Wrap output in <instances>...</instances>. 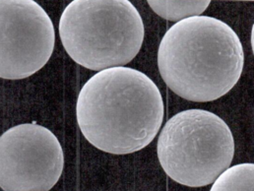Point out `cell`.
Wrapping results in <instances>:
<instances>
[{"label":"cell","instance_id":"obj_1","mask_svg":"<svg viewBox=\"0 0 254 191\" xmlns=\"http://www.w3.org/2000/svg\"><path fill=\"white\" fill-rule=\"evenodd\" d=\"M164 101L154 81L126 66L99 71L82 87L76 105L79 128L94 147L127 155L147 147L164 120Z\"/></svg>","mask_w":254,"mask_h":191},{"label":"cell","instance_id":"obj_2","mask_svg":"<svg viewBox=\"0 0 254 191\" xmlns=\"http://www.w3.org/2000/svg\"><path fill=\"white\" fill-rule=\"evenodd\" d=\"M245 53L227 23L195 16L173 25L158 50V67L167 86L190 102L216 101L239 82Z\"/></svg>","mask_w":254,"mask_h":191},{"label":"cell","instance_id":"obj_8","mask_svg":"<svg viewBox=\"0 0 254 191\" xmlns=\"http://www.w3.org/2000/svg\"><path fill=\"white\" fill-rule=\"evenodd\" d=\"M254 191V165L239 164L226 169L213 183L211 191Z\"/></svg>","mask_w":254,"mask_h":191},{"label":"cell","instance_id":"obj_6","mask_svg":"<svg viewBox=\"0 0 254 191\" xmlns=\"http://www.w3.org/2000/svg\"><path fill=\"white\" fill-rule=\"evenodd\" d=\"M0 77L21 80L40 71L53 56L56 33L51 17L33 0L0 1Z\"/></svg>","mask_w":254,"mask_h":191},{"label":"cell","instance_id":"obj_7","mask_svg":"<svg viewBox=\"0 0 254 191\" xmlns=\"http://www.w3.org/2000/svg\"><path fill=\"white\" fill-rule=\"evenodd\" d=\"M210 3V0H148L149 6L157 15L177 23L190 17L201 16Z\"/></svg>","mask_w":254,"mask_h":191},{"label":"cell","instance_id":"obj_3","mask_svg":"<svg viewBox=\"0 0 254 191\" xmlns=\"http://www.w3.org/2000/svg\"><path fill=\"white\" fill-rule=\"evenodd\" d=\"M60 36L76 64L99 72L132 62L142 48L145 29L128 0H74L62 14Z\"/></svg>","mask_w":254,"mask_h":191},{"label":"cell","instance_id":"obj_5","mask_svg":"<svg viewBox=\"0 0 254 191\" xmlns=\"http://www.w3.org/2000/svg\"><path fill=\"white\" fill-rule=\"evenodd\" d=\"M64 169L57 136L36 123L6 130L0 138V188L4 191H51Z\"/></svg>","mask_w":254,"mask_h":191},{"label":"cell","instance_id":"obj_4","mask_svg":"<svg viewBox=\"0 0 254 191\" xmlns=\"http://www.w3.org/2000/svg\"><path fill=\"white\" fill-rule=\"evenodd\" d=\"M157 153L161 167L173 181L202 188L212 185L231 166L235 139L219 116L193 109L167 122L159 136Z\"/></svg>","mask_w":254,"mask_h":191}]
</instances>
